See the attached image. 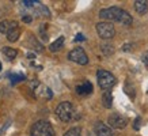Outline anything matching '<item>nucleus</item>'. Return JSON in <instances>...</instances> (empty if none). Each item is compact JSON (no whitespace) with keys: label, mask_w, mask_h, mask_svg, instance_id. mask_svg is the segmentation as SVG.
I'll list each match as a JSON object with an SVG mask.
<instances>
[{"label":"nucleus","mask_w":148,"mask_h":136,"mask_svg":"<svg viewBox=\"0 0 148 136\" xmlns=\"http://www.w3.org/2000/svg\"><path fill=\"white\" fill-rule=\"evenodd\" d=\"M99 18L105 19V21H112V22H118L124 25V26H130L133 19L126 12L125 10L118 8V7H110V8H103L99 11Z\"/></svg>","instance_id":"1"},{"label":"nucleus","mask_w":148,"mask_h":136,"mask_svg":"<svg viewBox=\"0 0 148 136\" xmlns=\"http://www.w3.org/2000/svg\"><path fill=\"white\" fill-rule=\"evenodd\" d=\"M56 114H57V117L64 122L72 121V120L75 118V109H73L71 102L64 101V102H61V104L56 108Z\"/></svg>","instance_id":"2"},{"label":"nucleus","mask_w":148,"mask_h":136,"mask_svg":"<svg viewBox=\"0 0 148 136\" xmlns=\"http://www.w3.org/2000/svg\"><path fill=\"white\" fill-rule=\"evenodd\" d=\"M32 136H54V129L49 121L40 120L32 127Z\"/></svg>","instance_id":"3"},{"label":"nucleus","mask_w":148,"mask_h":136,"mask_svg":"<svg viewBox=\"0 0 148 136\" xmlns=\"http://www.w3.org/2000/svg\"><path fill=\"white\" fill-rule=\"evenodd\" d=\"M97 79H98L99 87L103 90H109L116 84V76L106 69H99L97 72Z\"/></svg>","instance_id":"4"},{"label":"nucleus","mask_w":148,"mask_h":136,"mask_svg":"<svg viewBox=\"0 0 148 136\" xmlns=\"http://www.w3.org/2000/svg\"><path fill=\"white\" fill-rule=\"evenodd\" d=\"M97 33L103 40H110L116 34V29L110 22H99L97 23Z\"/></svg>","instance_id":"5"},{"label":"nucleus","mask_w":148,"mask_h":136,"mask_svg":"<svg viewBox=\"0 0 148 136\" xmlns=\"http://www.w3.org/2000/svg\"><path fill=\"white\" fill-rule=\"evenodd\" d=\"M68 59L73 61V63L80 64V65H86L88 63V57H87L83 48H75L73 50H71L69 54H68Z\"/></svg>","instance_id":"6"},{"label":"nucleus","mask_w":148,"mask_h":136,"mask_svg":"<svg viewBox=\"0 0 148 136\" xmlns=\"http://www.w3.org/2000/svg\"><path fill=\"white\" fill-rule=\"evenodd\" d=\"M126 118L124 116L118 113H113L109 116L108 118V124L110 125L112 128H116V129H122V128L126 127Z\"/></svg>","instance_id":"7"},{"label":"nucleus","mask_w":148,"mask_h":136,"mask_svg":"<svg viewBox=\"0 0 148 136\" xmlns=\"http://www.w3.org/2000/svg\"><path fill=\"white\" fill-rule=\"evenodd\" d=\"M22 4L25 5V7H27V8H34V10H37V11H38V14H41L42 16H48V18L50 16L49 10L46 8L44 4H41L40 1H33V0H23Z\"/></svg>","instance_id":"8"},{"label":"nucleus","mask_w":148,"mask_h":136,"mask_svg":"<svg viewBox=\"0 0 148 136\" xmlns=\"http://www.w3.org/2000/svg\"><path fill=\"white\" fill-rule=\"evenodd\" d=\"M5 36H7V40H8L10 42L18 41V38L21 37V29H19V26H18V22L12 21V22L10 23V29Z\"/></svg>","instance_id":"9"},{"label":"nucleus","mask_w":148,"mask_h":136,"mask_svg":"<svg viewBox=\"0 0 148 136\" xmlns=\"http://www.w3.org/2000/svg\"><path fill=\"white\" fill-rule=\"evenodd\" d=\"M95 135L97 136H112V129L106 125V124H103V122H97L95 124Z\"/></svg>","instance_id":"10"},{"label":"nucleus","mask_w":148,"mask_h":136,"mask_svg":"<svg viewBox=\"0 0 148 136\" xmlns=\"http://www.w3.org/2000/svg\"><path fill=\"white\" fill-rule=\"evenodd\" d=\"M76 93L79 95H90L92 93V84L88 80H84L76 87Z\"/></svg>","instance_id":"11"},{"label":"nucleus","mask_w":148,"mask_h":136,"mask_svg":"<svg viewBox=\"0 0 148 136\" xmlns=\"http://www.w3.org/2000/svg\"><path fill=\"white\" fill-rule=\"evenodd\" d=\"M37 95L38 97H41V98H45V100H50L52 97H53V93H52V90H50L49 87L46 86H38V89L36 90Z\"/></svg>","instance_id":"12"},{"label":"nucleus","mask_w":148,"mask_h":136,"mask_svg":"<svg viewBox=\"0 0 148 136\" xmlns=\"http://www.w3.org/2000/svg\"><path fill=\"white\" fill-rule=\"evenodd\" d=\"M133 7H135L136 12H139L140 15H144L148 11V1H145V0H136L133 3Z\"/></svg>","instance_id":"13"},{"label":"nucleus","mask_w":148,"mask_h":136,"mask_svg":"<svg viewBox=\"0 0 148 136\" xmlns=\"http://www.w3.org/2000/svg\"><path fill=\"white\" fill-rule=\"evenodd\" d=\"M102 104L106 109H110L113 105V95L110 91H105L102 94Z\"/></svg>","instance_id":"14"},{"label":"nucleus","mask_w":148,"mask_h":136,"mask_svg":"<svg viewBox=\"0 0 148 136\" xmlns=\"http://www.w3.org/2000/svg\"><path fill=\"white\" fill-rule=\"evenodd\" d=\"M63 45H64V37H58L53 44H50L49 50L50 52H58V50L63 48Z\"/></svg>","instance_id":"15"},{"label":"nucleus","mask_w":148,"mask_h":136,"mask_svg":"<svg viewBox=\"0 0 148 136\" xmlns=\"http://www.w3.org/2000/svg\"><path fill=\"white\" fill-rule=\"evenodd\" d=\"M1 52H3V54L7 56L8 59H15L16 54H18V50L14 49V48H8V46H4V48L1 49Z\"/></svg>","instance_id":"16"},{"label":"nucleus","mask_w":148,"mask_h":136,"mask_svg":"<svg viewBox=\"0 0 148 136\" xmlns=\"http://www.w3.org/2000/svg\"><path fill=\"white\" fill-rule=\"evenodd\" d=\"M8 76L11 78V83L12 84H16L18 82H22L26 79V76L23 73H8Z\"/></svg>","instance_id":"17"},{"label":"nucleus","mask_w":148,"mask_h":136,"mask_svg":"<svg viewBox=\"0 0 148 136\" xmlns=\"http://www.w3.org/2000/svg\"><path fill=\"white\" fill-rule=\"evenodd\" d=\"M101 50H102L106 56H110V54L114 53V48H113V45H110V44H102V45H101Z\"/></svg>","instance_id":"18"},{"label":"nucleus","mask_w":148,"mask_h":136,"mask_svg":"<svg viewBox=\"0 0 148 136\" xmlns=\"http://www.w3.org/2000/svg\"><path fill=\"white\" fill-rule=\"evenodd\" d=\"M64 136H82V129L79 127H73L71 129H68L64 133Z\"/></svg>","instance_id":"19"},{"label":"nucleus","mask_w":148,"mask_h":136,"mask_svg":"<svg viewBox=\"0 0 148 136\" xmlns=\"http://www.w3.org/2000/svg\"><path fill=\"white\" fill-rule=\"evenodd\" d=\"M10 23L8 21H1L0 22V33H3V34H7V32H8L10 29Z\"/></svg>","instance_id":"20"},{"label":"nucleus","mask_w":148,"mask_h":136,"mask_svg":"<svg viewBox=\"0 0 148 136\" xmlns=\"http://www.w3.org/2000/svg\"><path fill=\"white\" fill-rule=\"evenodd\" d=\"M140 121H141V118H140V117H136L135 122H133V128H135L136 131H139V129H140Z\"/></svg>","instance_id":"21"},{"label":"nucleus","mask_w":148,"mask_h":136,"mask_svg":"<svg viewBox=\"0 0 148 136\" xmlns=\"http://www.w3.org/2000/svg\"><path fill=\"white\" fill-rule=\"evenodd\" d=\"M22 21L25 23H30L33 21V18L30 16V15H27V14H25V15H22Z\"/></svg>","instance_id":"22"},{"label":"nucleus","mask_w":148,"mask_h":136,"mask_svg":"<svg viewBox=\"0 0 148 136\" xmlns=\"http://www.w3.org/2000/svg\"><path fill=\"white\" fill-rule=\"evenodd\" d=\"M141 61H143L145 65H148V50L143 54V56H141Z\"/></svg>","instance_id":"23"},{"label":"nucleus","mask_w":148,"mask_h":136,"mask_svg":"<svg viewBox=\"0 0 148 136\" xmlns=\"http://www.w3.org/2000/svg\"><path fill=\"white\" fill-rule=\"evenodd\" d=\"M77 41H86V37L83 36V34H80V33H79V34L75 37V42H77Z\"/></svg>","instance_id":"24"},{"label":"nucleus","mask_w":148,"mask_h":136,"mask_svg":"<svg viewBox=\"0 0 148 136\" xmlns=\"http://www.w3.org/2000/svg\"><path fill=\"white\" fill-rule=\"evenodd\" d=\"M130 48H132V44H125V45L122 46V50H124V52H129Z\"/></svg>","instance_id":"25"},{"label":"nucleus","mask_w":148,"mask_h":136,"mask_svg":"<svg viewBox=\"0 0 148 136\" xmlns=\"http://www.w3.org/2000/svg\"><path fill=\"white\" fill-rule=\"evenodd\" d=\"M27 59H30V60L36 59V54H34V53H29V54H27Z\"/></svg>","instance_id":"26"},{"label":"nucleus","mask_w":148,"mask_h":136,"mask_svg":"<svg viewBox=\"0 0 148 136\" xmlns=\"http://www.w3.org/2000/svg\"><path fill=\"white\" fill-rule=\"evenodd\" d=\"M0 69H1V63H0Z\"/></svg>","instance_id":"27"},{"label":"nucleus","mask_w":148,"mask_h":136,"mask_svg":"<svg viewBox=\"0 0 148 136\" xmlns=\"http://www.w3.org/2000/svg\"><path fill=\"white\" fill-rule=\"evenodd\" d=\"M147 93H148V91H147Z\"/></svg>","instance_id":"28"}]
</instances>
